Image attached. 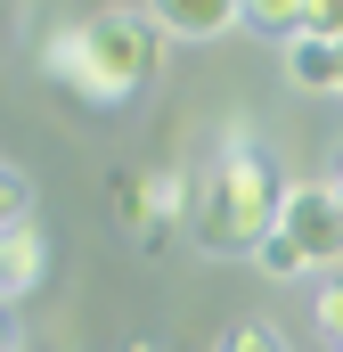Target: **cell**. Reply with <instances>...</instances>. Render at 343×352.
<instances>
[{
	"mask_svg": "<svg viewBox=\"0 0 343 352\" xmlns=\"http://www.w3.org/2000/svg\"><path fill=\"white\" fill-rule=\"evenodd\" d=\"M156 66H164V33H156L147 8H90V16L58 25L41 41V74L66 82L74 98H90V107L139 98L156 82Z\"/></svg>",
	"mask_w": 343,
	"mask_h": 352,
	"instance_id": "cell-1",
	"label": "cell"
},
{
	"mask_svg": "<svg viewBox=\"0 0 343 352\" xmlns=\"http://www.w3.org/2000/svg\"><path fill=\"white\" fill-rule=\"evenodd\" d=\"M278 197H286V180L270 173V156L246 131H229L213 148V164L188 180V246L196 254H254L278 230Z\"/></svg>",
	"mask_w": 343,
	"mask_h": 352,
	"instance_id": "cell-2",
	"label": "cell"
},
{
	"mask_svg": "<svg viewBox=\"0 0 343 352\" xmlns=\"http://www.w3.org/2000/svg\"><path fill=\"white\" fill-rule=\"evenodd\" d=\"M278 238L319 270V278H335V270H343V205H335V180H286V197H278Z\"/></svg>",
	"mask_w": 343,
	"mask_h": 352,
	"instance_id": "cell-3",
	"label": "cell"
},
{
	"mask_svg": "<svg viewBox=\"0 0 343 352\" xmlns=\"http://www.w3.org/2000/svg\"><path fill=\"white\" fill-rule=\"evenodd\" d=\"M172 221H188V173L156 164V173L123 180V230L139 246H172Z\"/></svg>",
	"mask_w": 343,
	"mask_h": 352,
	"instance_id": "cell-4",
	"label": "cell"
},
{
	"mask_svg": "<svg viewBox=\"0 0 343 352\" xmlns=\"http://www.w3.org/2000/svg\"><path fill=\"white\" fill-rule=\"evenodd\" d=\"M147 16L164 41H221L246 25V0H147Z\"/></svg>",
	"mask_w": 343,
	"mask_h": 352,
	"instance_id": "cell-5",
	"label": "cell"
},
{
	"mask_svg": "<svg viewBox=\"0 0 343 352\" xmlns=\"http://www.w3.org/2000/svg\"><path fill=\"white\" fill-rule=\"evenodd\" d=\"M41 278H49V238H41V221H8V230H0V303H25Z\"/></svg>",
	"mask_w": 343,
	"mask_h": 352,
	"instance_id": "cell-6",
	"label": "cell"
},
{
	"mask_svg": "<svg viewBox=\"0 0 343 352\" xmlns=\"http://www.w3.org/2000/svg\"><path fill=\"white\" fill-rule=\"evenodd\" d=\"M278 66H286L294 90H343V58H335V41H319V33H294Z\"/></svg>",
	"mask_w": 343,
	"mask_h": 352,
	"instance_id": "cell-7",
	"label": "cell"
},
{
	"mask_svg": "<svg viewBox=\"0 0 343 352\" xmlns=\"http://www.w3.org/2000/svg\"><path fill=\"white\" fill-rule=\"evenodd\" d=\"M246 25H254V33H278V41H294V33L311 25V0H246Z\"/></svg>",
	"mask_w": 343,
	"mask_h": 352,
	"instance_id": "cell-8",
	"label": "cell"
},
{
	"mask_svg": "<svg viewBox=\"0 0 343 352\" xmlns=\"http://www.w3.org/2000/svg\"><path fill=\"white\" fill-rule=\"evenodd\" d=\"M254 263H261V278H311V263H303V254H294L278 230H270V238L254 246Z\"/></svg>",
	"mask_w": 343,
	"mask_h": 352,
	"instance_id": "cell-9",
	"label": "cell"
},
{
	"mask_svg": "<svg viewBox=\"0 0 343 352\" xmlns=\"http://www.w3.org/2000/svg\"><path fill=\"white\" fill-rule=\"evenodd\" d=\"M213 352H286V336H278L270 320H237V328H229Z\"/></svg>",
	"mask_w": 343,
	"mask_h": 352,
	"instance_id": "cell-10",
	"label": "cell"
},
{
	"mask_svg": "<svg viewBox=\"0 0 343 352\" xmlns=\"http://www.w3.org/2000/svg\"><path fill=\"white\" fill-rule=\"evenodd\" d=\"M8 221H33V180L16 173V164H0V230Z\"/></svg>",
	"mask_w": 343,
	"mask_h": 352,
	"instance_id": "cell-11",
	"label": "cell"
},
{
	"mask_svg": "<svg viewBox=\"0 0 343 352\" xmlns=\"http://www.w3.org/2000/svg\"><path fill=\"white\" fill-rule=\"evenodd\" d=\"M319 328L343 344V270H335V278H319Z\"/></svg>",
	"mask_w": 343,
	"mask_h": 352,
	"instance_id": "cell-12",
	"label": "cell"
},
{
	"mask_svg": "<svg viewBox=\"0 0 343 352\" xmlns=\"http://www.w3.org/2000/svg\"><path fill=\"white\" fill-rule=\"evenodd\" d=\"M303 33H319V41H343V0H311V25Z\"/></svg>",
	"mask_w": 343,
	"mask_h": 352,
	"instance_id": "cell-13",
	"label": "cell"
},
{
	"mask_svg": "<svg viewBox=\"0 0 343 352\" xmlns=\"http://www.w3.org/2000/svg\"><path fill=\"white\" fill-rule=\"evenodd\" d=\"M0 352H16V328H8V303H0Z\"/></svg>",
	"mask_w": 343,
	"mask_h": 352,
	"instance_id": "cell-14",
	"label": "cell"
},
{
	"mask_svg": "<svg viewBox=\"0 0 343 352\" xmlns=\"http://www.w3.org/2000/svg\"><path fill=\"white\" fill-rule=\"evenodd\" d=\"M335 205H343V164H335Z\"/></svg>",
	"mask_w": 343,
	"mask_h": 352,
	"instance_id": "cell-15",
	"label": "cell"
},
{
	"mask_svg": "<svg viewBox=\"0 0 343 352\" xmlns=\"http://www.w3.org/2000/svg\"><path fill=\"white\" fill-rule=\"evenodd\" d=\"M131 352H164V344H131Z\"/></svg>",
	"mask_w": 343,
	"mask_h": 352,
	"instance_id": "cell-16",
	"label": "cell"
},
{
	"mask_svg": "<svg viewBox=\"0 0 343 352\" xmlns=\"http://www.w3.org/2000/svg\"><path fill=\"white\" fill-rule=\"evenodd\" d=\"M335 58H343V41H335Z\"/></svg>",
	"mask_w": 343,
	"mask_h": 352,
	"instance_id": "cell-17",
	"label": "cell"
},
{
	"mask_svg": "<svg viewBox=\"0 0 343 352\" xmlns=\"http://www.w3.org/2000/svg\"><path fill=\"white\" fill-rule=\"evenodd\" d=\"M16 352H25V344H16Z\"/></svg>",
	"mask_w": 343,
	"mask_h": 352,
	"instance_id": "cell-18",
	"label": "cell"
}]
</instances>
